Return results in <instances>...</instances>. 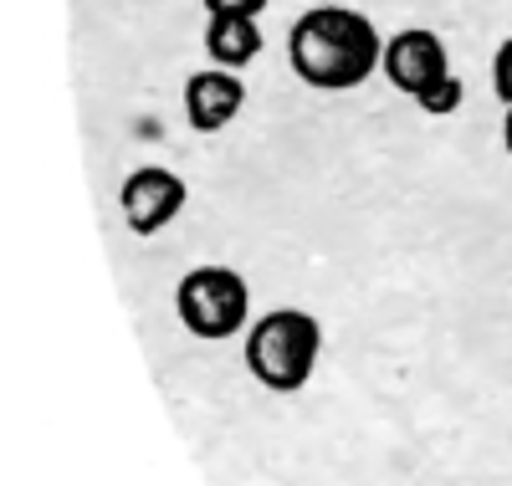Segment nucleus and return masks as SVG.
<instances>
[{"label": "nucleus", "instance_id": "nucleus-1", "mask_svg": "<svg viewBox=\"0 0 512 486\" xmlns=\"http://www.w3.org/2000/svg\"><path fill=\"white\" fill-rule=\"evenodd\" d=\"M287 62L318 93H349L384 67V36L354 6H313L287 31Z\"/></svg>", "mask_w": 512, "mask_h": 486}, {"label": "nucleus", "instance_id": "nucleus-2", "mask_svg": "<svg viewBox=\"0 0 512 486\" xmlns=\"http://www.w3.org/2000/svg\"><path fill=\"white\" fill-rule=\"evenodd\" d=\"M323 353V323L303 307H272L246 328V369L272 394H297Z\"/></svg>", "mask_w": 512, "mask_h": 486}, {"label": "nucleus", "instance_id": "nucleus-3", "mask_svg": "<svg viewBox=\"0 0 512 486\" xmlns=\"http://www.w3.org/2000/svg\"><path fill=\"white\" fill-rule=\"evenodd\" d=\"M175 313L195 338H236L251 318V287L236 267H195L175 287Z\"/></svg>", "mask_w": 512, "mask_h": 486}, {"label": "nucleus", "instance_id": "nucleus-4", "mask_svg": "<svg viewBox=\"0 0 512 486\" xmlns=\"http://www.w3.org/2000/svg\"><path fill=\"white\" fill-rule=\"evenodd\" d=\"M185 200H190L185 180H180L175 169H164V164H144V169H134V174L123 180V190H118L123 226L134 231V236H159L169 220L185 210Z\"/></svg>", "mask_w": 512, "mask_h": 486}, {"label": "nucleus", "instance_id": "nucleus-5", "mask_svg": "<svg viewBox=\"0 0 512 486\" xmlns=\"http://www.w3.org/2000/svg\"><path fill=\"white\" fill-rule=\"evenodd\" d=\"M384 77H390L405 98L431 93L441 77H451V57H446V41L431 26H405L384 41Z\"/></svg>", "mask_w": 512, "mask_h": 486}, {"label": "nucleus", "instance_id": "nucleus-6", "mask_svg": "<svg viewBox=\"0 0 512 486\" xmlns=\"http://www.w3.org/2000/svg\"><path fill=\"white\" fill-rule=\"evenodd\" d=\"M241 108H246V82L231 67H200L185 82V118L200 134H221Z\"/></svg>", "mask_w": 512, "mask_h": 486}, {"label": "nucleus", "instance_id": "nucleus-7", "mask_svg": "<svg viewBox=\"0 0 512 486\" xmlns=\"http://www.w3.org/2000/svg\"><path fill=\"white\" fill-rule=\"evenodd\" d=\"M205 52H210V62H216V67L241 72L246 62L262 57V26H256V16H210Z\"/></svg>", "mask_w": 512, "mask_h": 486}, {"label": "nucleus", "instance_id": "nucleus-8", "mask_svg": "<svg viewBox=\"0 0 512 486\" xmlns=\"http://www.w3.org/2000/svg\"><path fill=\"white\" fill-rule=\"evenodd\" d=\"M461 103H466V82H461L456 72L441 77L431 93H420V98H415V108H420V113H431V118H446V113H456Z\"/></svg>", "mask_w": 512, "mask_h": 486}, {"label": "nucleus", "instance_id": "nucleus-9", "mask_svg": "<svg viewBox=\"0 0 512 486\" xmlns=\"http://www.w3.org/2000/svg\"><path fill=\"white\" fill-rule=\"evenodd\" d=\"M492 87H497L502 103H512V36L502 41L497 57H492Z\"/></svg>", "mask_w": 512, "mask_h": 486}, {"label": "nucleus", "instance_id": "nucleus-10", "mask_svg": "<svg viewBox=\"0 0 512 486\" xmlns=\"http://www.w3.org/2000/svg\"><path fill=\"white\" fill-rule=\"evenodd\" d=\"M210 16H262L267 0H205Z\"/></svg>", "mask_w": 512, "mask_h": 486}, {"label": "nucleus", "instance_id": "nucleus-11", "mask_svg": "<svg viewBox=\"0 0 512 486\" xmlns=\"http://www.w3.org/2000/svg\"><path fill=\"white\" fill-rule=\"evenodd\" d=\"M502 149L512 154V103H507V113H502Z\"/></svg>", "mask_w": 512, "mask_h": 486}]
</instances>
